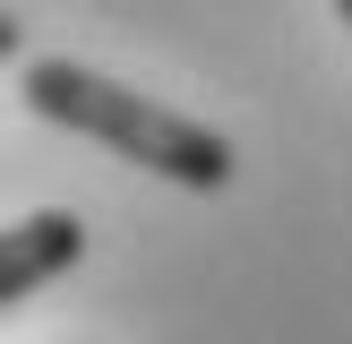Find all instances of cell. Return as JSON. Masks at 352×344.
Returning a JSON list of instances; mask_svg holds the SVG:
<instances>
[{"label":"cell","instance_id":"6da1fadb","mask_svg":"<svg viewBox=\"0 0 352 344\" xmlns=\"http://www.w3.org/2000/svg\"><path fill=\"white\" fill-rule=\"evenodd\" d=\"M17 95H26L34 120L95 138V147L129 155L138 172H155V181H172V189H223V181L241 172L223 129H206V120L172 112V103L138 95V86L103 78V69H86V61H26Z\"/></svg>","mask_w":352,"mask_h":344},{"label":"cell","instance_id":"7a4b0ae2","mask_svg":"<svg viewBox=\"0 0 352 344\" xmlns=\"http://www.w3.org/2000/svg\"><path fill=\"white\" fill-rule=\"evenodd\" d=\"M86 258V224L69 206H34L0 233V310H17L26 292H43L52 275H69Z\"/></svg>","mask_w":352,"mask_h":344},{"label":"cell","instance_id":"3957f363","mask_svg":"<svg viewBox=\"0 0 352 344\" xmlns=\"http://www.w3.org/2000/svg\"><path fill=\"white\" fill-rule=\"evenodd\" d=\"M336 17H344V34H352V0H336Z\"/></svg>","mask_w":352,"mask_h":344}]
</instances>
